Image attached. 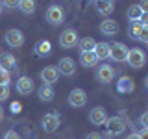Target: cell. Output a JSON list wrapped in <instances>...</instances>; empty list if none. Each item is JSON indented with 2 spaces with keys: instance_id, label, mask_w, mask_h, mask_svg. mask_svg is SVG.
<instances>
[{
  "instance_id": "cell-40",
  "label": "cell",
  "mask_w": 148,
  "mask_h": 139,
  "mask_svg": "<svg viewBox=\"0 0 148 139\" xmlns=\"http://www.w3.org/2000/svg\"><path fill=\"white\" fill-rule=\"evenodd\" d=\"M145 85H146V89H148V76L145 78Z\"/></svg>"
},
{
  "instance_id": "cell-8",
  "label": "cell",
  "mask_w": 148,
  "mask_h": 139,
  "mask_svg": "<svg viewBox=\"0 0 148 139\" xmlns=\"http://www.w3.org/2000/svg\"><path fill=\"white\" fill-rule=\"evenodd\" d=\"M69 104H71L72 108H83V106L87 104V95H85V91L80 89V87L72 89L71 93H69Z\"/></svg>"
},
{
  "instance_id": "cell-17",
  "label": "cell",
  "mask_w": 148,
  "mask_h": 139,
  "mask_svg": "<svg viewBox=\"0 0 148 139\" xmlns=\"http://www.w3.org/2000/svg\"><path fill=\"white\" fill-rule=\"evenodd\" d=\"M37 95H39V100L43 102H52L54 100V87L50 85V83H43V85L37 89Z\"/></svg>"
},
{
  "instance_id": "cell-32",
  "label": "cell",
  "mask_w": 148,
  "mask_h": 139,
  "mask_svg": "<svg viewBox=\"0 0 148 139\" xmlns=\"http://www.w3.org/2000/svg\"><path fill=\"white\" fill-rule=\"evenodd\" d=\"M139 8H141L143 13H148V0H141V2H139Z\"/></svg>"
},
{
  "instance_id": "cell-37",
  "label": "cell",
  "mask_w": 148,
  "mask_h": 139,
  "mask_svg": "<svg viewBox=\"0 0 148 139\" xmlns=\"http://www.w3.org/2000/svg\"><path fill=\"white\" fill-rule=\"evenodd\" d=\"M126 139H141V137H139V133H135V132H133V133H130V136H128Z\"/></svg>"
},
{
  "instance_id": "cell-34",
  "label": "cell",
  "mask_w": 148,
  "mask_h": 139,
  "mask_svg": "<svg viewBox=\"0 0 148 139\" xmlns=\"http://www.w3.org/2000/svg\"><path fill=\"white\" fill-rule=\"evenodd\" d=\"M139 22H141L143 26H148V13H143L141 19H139Z\"/></svg>"
},
{
  "instance_id": "cell-10",
  "label": "cell",
  "mask_w": 148,
  "mask_h": 139,
  "mask_svg": "<svg viewBox=\"0 0 148 139\" xmlns=\"http://www.w3.org/2000/svg\"><path fill=\"white\" fill-rule=\"evenodd\" d=\"M41 80H43V83H56L58 82V78H59V71H58V67L56 65H50V67H45L43 71H41Z\"/></svg>"
},
{
  "instance_id": "cell-24",
  "label": "cell",
  "mask_w": 148,
  "mask_h": 139,
  "mask_svg": "<svg viewBox=\"0 0 148 139\" xmlns=\"http://www.w3.org/2000/svg\"><path fill=\"white\" fill-rule=\"evenodd\" d=\"M126 15L130 19V22L132 21H139L143 15V11H141V8H139V4H132V6L128 8V11H126Z\"/></svg>"
},
{
  "instance_id": "cell-18",
  "label": "cell",
  "mask_w": 148,
  "mask_h": 139,
  "mask_svg": "<svg viewBox=\"0 0 148 139\" xmlns=\"http://www.w3.org/2000/svg\"><path fill=\"white\" fill-rule=\"evenodd\" d=\"M92 52L96 54V58H98V59H108L109 58V52H111V45L106 43V41H100V43H96V46H95Z\"/></svg>"
},
{
  "instance_id": "cell-11",
  "label": "cell",
  "mask_w": 148,
  "mask_h": 139,
  "mask_svg": "<svg viewBox=\"0 0 148 139\" xmlns=\"http://www.w3.org/2000/svg\"><path fill=\"white\" fill-rule=\"evenodd\" d=\"M15 89L18 95H30L32 91L35 89V85H34V80L32 78H28V76H21L17 80V85H15Z\"/></svg>"
},
{
  "instance_id": "cell-26",
  "label": "cell",
  "mask_w": 148,
  "mask_h": 139,
  "mask_svg": "<svg viewBox=\"0 0 148 139\" xmlns=\"http://www.w3.org/2000/svg\"><path fill=\"white\" fill-rule=\"evenodd\" d=\"M9 82H11V74H9L8 69L0 67V85H9Z\"/></svg>"
},
{
  "instance_id": "cell-6",
  "label": "cell",
  "mask_w": 148,
  "mask_h": 139,
  "mask_svg": "<svg viewBox=\"0 0 148 139\" xmlns=\"http://www.w3.org/2000/svg\"><path fill=\"white\" fill-rule=\"evenodd\" d=\"M128 52L130 48L124 43H111V52H109V58L113 59V61H126L128 58Z\"/></svg>"
},
{
  "instance_id": "cell-20",
  "label": "cell",
  "mask_w": 148,
  "mask_h": 139,
  "mask_svg": "<svg viewBox=\"0 0 148 139\" xmlns=\"http://www.w3.org/2000/svg\"><path fill=\"white\" fill-rule=\"evenodd\" d=\"M0 67L8 69V71L15 69V67H17V59H15V56H11L9 52H2V54H0Z\"/></svg>"
},
{
  "instance_id": "cell-13",
  "label": "cell",
  "mask_w": 148,
  "mask_h": 139,
  "mask_svg": "<svg viewBox=\"0 0 148 139\" xmlns=\"http://www.w3.org/2000/svg\"><path fill=\"white\" fill-rule=\"evenodd\" d=\"M96 78L102 82V83H109L111 80L115 78V69L111 67V65H100L98 69H96Z\"/></svg>"
},
{
  "instance_id": "cell-3",
  "label": "cell",
  "mask_w": 148,
  "mask_h": 139,
  "mask_svg": "<svg viewBox=\"0 0 148 139\" xmlns=\"http://www.w3.org/2000/svg\"><path fill=\"white\" fill-rule=\"evenodd\" d=\"M78 32L74 30V28H67V30H63V34L59 35V46L61 48H74V46L78 45Z\"/></svg>"
},
{
  "instance_id": "cell-36",
  "label": "cell",
  "mask_w": 148,
  "mask_h": 139,
  "mask_svg": "<svg viewBox=\"0 0 148 139\" xmlns=\"http://www.w3.org/2000/svg\"><path fill=\"white\" fill-rule=\"evenodd\" d=\"M139 137H141V139H148V128H143L141 132H139Z\"/></svg>"
},
{
  "instance_id": "cell-2",
  "label": "cell",
  "mask_w": 148,
  "mask_h": 139,
  "mask_svg": "<svg viewBox=\"0 0 148 139\" xmlns=\"http://www.w3.org/2000/svg\"><path fill=\"white\" fill-rule=\"evenodd\" d=\"M126 63H128L132 69H141V67H145V63H146V54H145V50H141V48H130L128 58H126Z\"/></svg>"
},
{
  "instance_id": "cell-25",
  "label": "cell",
  "mask_w": 148,
  "mask_h": 139,
  "mask_svg": "<svg viewBox=\"0 0 148 139\" xmlns=\"http://www.w3.org/2000/svg\"><path fill=\"white\" fill-rule=\"evenodd\" d=\"M141 28H143V24L139 21H132L130 22V28H128V35L132 37V39H137L139 34H141Z\"/></svg>"
},
{
  "instance_id": "cell-29",
  "label": "cell",
  "mask_w": 148,
  "mask_h": 139,
  "mask_svg": "<svg viewBox=\"0 0 148 139\" xmlns=\"http://www.w3.org/2000/svg\"><path fill=\"white\" fill-rule=\"evenodd\" d=\"M4 139H22V137H21V133H18V132H15V130H9V132H6Z\"/></svg>"
},
{
  "instance_id": "cell-4",
  "label": "cell",
  "mask_w": 148,
  "mask_h": 139,
  "mask_svg": "<svg viewBox=\"0 0 148 139\" xmlns=\"http://www.w3.org/2000/svg\"><path fill=\"white\" fill-rule=\"evenodd\" d=\"M106 128H108V132L111 136H119V133H122L124 130H126V120L122 117H119V115H115V117H108L106 120Z\"/></svg>"
},
{
  "instance_id": "cell-1",
  "label": "cell",
  "mask_w": 148,
  "mask_h": 139,
  "mask_svg": "<svg viewBox=\"0 0 148 139\" xmlns=\"http://www.w3.org/2000/svg\"><path fill=\"white\" fill-rule=\"evenodd\" d=\"M45 17H46V22H48V24L58 26L65 21V9L61 6H58V4H52V6H48V9H46Z\"/></svg>"
},
{
  "instance_id": "cell-22",
  "label": "cell",
  "mask_w": 148,
  "mask_h": 139,
  "mask_svg": "<svg viewBox=\"0 0 148 139\" xmlns=\"http://www.w3.org/2000/svg\"><path fill=\"white\" fill-rule=\"evenodd\" d=\"M52 52V45H50V41H39V43L35 45V54L41 56V58H45V56H50Z\"/></svg>"
},
{
  "instance_id": "cell-39",
  "label": "cell",
  "mask_w": 148,
  "mask_h": 139,
  "mask_svg": "<svg viewBox=\"0 0 148 139\" xmlns=\"http://www.w3.org/2000/svg\"><path fill=\"white\" fill-rule=\"evenodd\" d=\"M2 13H4V4L0 2V15H2Z\"/></svg>"
},
{
  "instance_id": "cell-19",
  "label": "cell",
  "mask_w": 148,
  "mask_h": 139,
  "mask_svg": "<svg viewBox=\"0 0 148 139\" xmlns=\"http://www.w3.org/2000/svg\"><path fill=\"white\" fill-rule=\"evenodd\" d=\"M80 63L83 67H95L98 63V58H96V54L92 50H89V52H80Z\"/></svg>"
},
{
  "instance_id": "cell-14",
  "label": "cell",
  "mask_w": 148,
  "mask_h": 139,
  "mask_svg": "<svg viewBox=\"0 0 148 139\" xmlns=\"http://www.w3.org/2000/svg\"><path fill=\"white\" fill-rule=\"evenodd\" d=\"M58 71L65 74V76H74L76 74V65H74V59L72 58H61L59 59V67Z\"/></svg>"
},
{
  "instance_id": "cell-41",
  "label": "cell",
  "mask_w": 148,
  "mask_h": 139,
  "mask_svg": "<svg viewBox=\"0 0 148 139\" xmlns=\"http://www.w3.org/2000/svg\"><path fill=\"white\" fill-rule=\"evenodd\" d=\"M146 45H148V41H146Z\"/></svg>"
},
{
  "instance_id": "cell-38",
  "label": "cell",
  "mask_w": 148,
  "mask_h": 139,
  "mask_svg": "<svg viewBox=\"0 0 148 139\" xmlns=\"http://www.w3.org/2000/svg\"><path fill=\"white\" fill-rule=\"evenodd\" d=\"M4 119V109H2V106H0V120Z\"/></svg>"
},
{
  "instance_id": "cell-28",
  "label": "cell",
  "mask_w": 148,
  "mask_h": 139,
  "mask_svg": "<svg viewBox=\"0 0 148 139\" xmlns=\"http://www.w3.org/2000/svg\"><path fill=\"white\" fill-rule=\"evenodd\" d=\"M9 96V87L8 85H0V102H4Z\"/></svg>"
},
{
  "instance_id": "cell-35",
  "label": "cell",
  "mask_w": 148,
  "mask_h": 139,
  "mask_svg": "<svg viewBox=\"0 0 148 139\" xmlns=\"http://www.w3.org/2000/svg\"><path fill=\"white\" fill-rule=\"evenodd\" d=\"M11 111H13V113H18V111H21V104H18V102H13V104H11Z\"/></svg>"
},
{
  "instance_id": "cell-31",
  "label": "cell",
  "mask_w": 148,
  "mask_h": 139,
  "mask_svg": "<svg viewBox=\"0 0 148 139\" xmlns=\"http://www.w3.org/2000/svg\"><path fill=\"white\" fill-rule=\"evenodd\" d=\"M139 120H141V124H143V128H148V111H145V113L139 117Z\"/></svg>"
},
{
  "instance_id": "cell-15",
  "label": "cell",
  "mask_w": 148,
  "mask_h": 139,
  "mask_svg": "<svg viewBox=\"0 0 148 139\" xmlns=\"http://www.w3.org/2000/svg\"><path fill=\"white\" fill-rule=\"evenodd\" d=\"M133 89H135V83H133V80H132L130 76L119 78V82H117V91L120 93V95H128V93H132Z\"/></svg>"
},
{
  "instance_id": "cell-33",
  "label": "cell",
  "mask_w": 148,
  "mask_h": 139,
  "mask_svg": "<svg viewBox=\"0 0 148 139\" xmlns=\"http://www.w3.org/2000/svg\"><path fill=\"white\" fill-rule=\"evenodd\" d=\"M85 139H104V136H102V133H98V132H91Z\"/></svg>"
},
{
  "instance_id": "cell-16",
  "label": "cell",
  "mask_w": 148,
  "mask_h": 139,
  "mask_svg": "<svg viewBox=\"0 0 148 139\" xmlns=\"http://www.w3.org/2000/svg\"><path fill=\"white\" fill-rule=\"evenodd\" d=\"M100 32H102L104 35L111 37V35H115V34L119 32V24L113 21V19H106V21L100 22Z\"/></svg>"
},
{
  "instance_id": "cell-9",
  "label": "cell",
  "mask_w": 148,
  "mask_h": 139,
  "mask_svg": "<svg viewBox=\"0 0 148 139\" xmlns=\"http://www.w3.org/2000/svg\"><path fill=\"white\" fill-rule=\"evenodd\" d=\"M89 120H91V124H95V126H102V124H106V120H108V113H106V109L102 108V106H96V108L91 109Z\"/></svg>"
},
{
  "instance_id": "cell-7",
  "label": "cell",
  "mask_w": 148,
  "mask_h": 139,
  "mask_svg": "<svg viewBox=\"0 0 148 139\" xmlns=\"http://www.w3.org/2000/svg\"><path fill=\"white\" fill-rule=\"evenodd\" d=\"M59 122H61V117H59L58 113H46L43 120H41V124H43V130L46 133H52L56 130L59 128Z\"/></svg>"
},
{
  "instance_id": "cell-23",
  "label": "cell",
  "mask_w": 148,
  "mask_h": 139,
  "mask_svg": "<svg viewBox=\"0 0 148 139\" xmlns=\"http://www.w3.org/2000/svg\"><path fill=\"white\" fill-rule=\"evenodd\" d=\"M78 46H80V52H89V50H95L96 41L92 37H83V39L78 41Z\"/></svg>"
},
{
  "instance_id": "cell-21",
  "label": "cell",
  "mask_w": 148,
  "mask_h": 139,
  "mask_svg": "<svg viewBox=\"0 0 148 139\" xmlns=\"http://www.w3.org/2000/svg\"><path fill=\"white\" fill-rule=\"evenodd\" d=\"M18 9H21L24 15H34L37 9V2L35 0H18Z\"/></svg>"
},
{
  "instance_id": "cell-27",
  "label": "cell",
  "mask_w": 148,
  "mask_h": 139,
  "mask_svg": "<svg viewBox=\"0 0 148 139\" xmlns=\"http://www.w3.org/2000/svg\"><path fill=\"white\" fill-rule=\"evenodd\" d=\"M137 41H141V43H146V41H148V26H143L141 28V34H139Z\"/></svg>"
},
{
  "instance_id": "cell-5",
  "label": "cell",
  "mask_w": 148,
  "mask_h": 139,
  "mask_svg": "<svg viewBox=\"0 0 148 139\" xmlns=\"http://www.w3.org/2000/svg\"><path fill=\"white\" fill-rule=\"evenodd\" d=\"M4 41H6V45L11 46V48H18V46L24 45V34H22L21 30H15V28H11V30L6 32V35H4Z\"/></svg>"
},
{
  "instance_id": "cell-12",
  "label": "cell",
  "mask_w": 148,
  "mask_h": 139,
  "mask_svg": "<svg viewBox=\"0 0 148 139\" xmlns=\"http://www.w3.org/2000/svg\"><path fill=\"white\" fill-rule=\"evenodd\" d=\"M92 6H95V9L104 17H108V15H111V13L115 11L113 0H92Z\"/></svg>"
},
{
  "instance_id": "cell-30",
  "label": "cell",
  "mask_w": 148,
  "mask_h": 139,
  "mask_svg": "<svg viewBox=\"0 0 148 139\" xmlns=\"http://www.w3.org/2000/svg\"><path fill=\"white\" fill-rule=\"evenodd\" d=\"M2 4H4V8L13 9V8H17V6H18V0H2Z\"/></svg>"
}]
</instances>
